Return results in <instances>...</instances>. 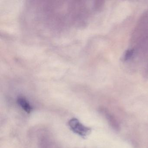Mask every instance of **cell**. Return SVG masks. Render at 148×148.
<instances>
[{"label": "cell", "mask_w": 148, "mask_h": 148, "mask_svg": "<svg viewBox=\"0 0 148 148\" xmlns=\"http://www.w3.org/2000/svg\"><path fill=\"white\" fill-rule=\"evenodd\" d=\"M69 125L73 131L82 136H86L90 131L89 128L82 124L77 119H71L69 121Z\"/></svg>", "instance_id": "cell-1"}, {"label": "cell", "mask_w": 148, "mask_h": 148, "mask_svg": "<svg viewBox=\"0 0 148 148\" xmlns=\"http://www.w3.org/2000/svg\"><path fill=\"white\" fill-rule=\"evenodd\" d=\"M18 103L20 106L27 113H30L32 110V107L28 102L24 98H19L18 99Z\"/></svg>", "instance_id": "cell-2"}, {"label": "cell", "mask_w": 148, "mask_h": 148, "mask_svg": "<svg viewBox=\"0 0 148 148\" xmlns=\"http://www.w3.org/2000/svg\"><path fill=\"white\" fill-rule=\"evenodd\" d=\"M104 114L106 116L107 118L108 121H109L110 125L115 130H119V125L118 123H117L116 119L113 117V116L111 114L109 113L108 111L107 112L106 110H104Z\"/></svg>", "instance_id": "cell-3"}]
</instances>
